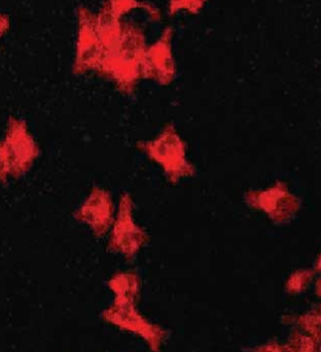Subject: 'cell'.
Wrapping results in <instances>:
<instances>
[{"label": "cell", "mask_w": 321, "mask_h": 352, "mask_svg": "<svg viewBox=\"0 0 321 352\" xmlns=\"http://www.w3.org/2000/svg\"><path fill=\"white\" fill-rule=\"evenodd\" d=\"M107 6L111 10V14L119 19H121L127 12H131L132 10L140 8H146L153 16H157V10L155 8L142 3L137 0H109V4Z\"/></svg>", "instance_id": "cell-1"}, {"label": "cell", "mask_w": 321, "mask_h": 352, "mask_svg": "<svg viewBox=\"0 0 321 352\" xmlns=\"http://www.w3.org/2000/svg\"><path fill=\"white\" fill-rule=\"evenodd\" d=\"M208 0H170L169 10L171 14L179 12H188L197 14L202 10Z\"/></svg>", "instance_id": "cell-2"}]
</instances>
